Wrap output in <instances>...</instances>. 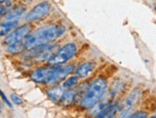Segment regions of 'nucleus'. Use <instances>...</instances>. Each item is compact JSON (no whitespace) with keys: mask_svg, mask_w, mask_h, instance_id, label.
Masks as SVG:
<instances>
[{"mask_svg":"<svg viewBox=\"0 0 156 118\" xmlns=\"http://www.w3.org/2000/svg\"><path fill=\"white\" fill-rule=\"evenodd\" d=\"M7 1V0H0V4H1V3H4V2H6Z\"/></svg>","mask_w":156,"mask_h":118,"instance_id":"nucleus-20","label":"nucleus"},{"mask_svg":"<svg viewBox=\"0 0 156 118\" xmlns=\"http://www.w3.org/2000/svg\"><path fill=\"white\" fill-rule=\"evenodd\" d=\"M25 12L24 7H16L11 12H7L5 15V20L6 21H13V20H17L20 16L23 15Z\"/></svg>","mask_w":156,"mask_h":118,"instance_id":"nucleus-11","label":"nucleus"},{"mask_svg":"<svg viewBox=\"0 0 156 118\" xmlns=\"http://www.w3.org/2000/svg\"><path fill=\"white\" fill-rule=\"evenodd\" d=\"M11 99H12V101L13 103L16 104V105H21V104H23L22 98L20 96H18L17 94H16V93H12L11 94Z\"/></svg>","mask_w":156,"mask_h":118,"instance_id":"nucleus-16","label":"nucleus"},{"mask_svg":"<svg viewBox=\"0 0 156 118\" xmlns=\"http://www.w3.org/2000/svg\"><path fill=\"white\" fill-rule=\"evenodd\" d=\"M119 107L117 104H108V105L97 115V117H112L116 114Z\"/></svg>","mask_w":156,"mask_h":118,"instance_id":"nucleus-12","label":"nucleus"},{"mask_svg":"<svg viewBox=\"0 0 156 118\" xmlns=\"http://www.w3.org/2000/svg\"><path fill=\"white\" fill-rule=\"evenodd\" d=\"M63 89L59 86H56V87H52L50 88L48 91H47V95H48L49 98L53 101V102H59L60 98H62V93H63Z\"/></svg>","mask_w":156,"mask_h":118,"instance_id":"nucleus-9","label":"nucleus"},{"mask_svg":"<svg viewBox=\"0 0 156 118\" xmlns=\"http://www.w3.org/2000/svg\"><path fill=\"white\" fill-rule=\"evenodd\" d=\"M73 71L74 67L70 64L65 66L58 65L51 67H41L36 69L31 73V79L37 83L55 84V83L62 81Z\"/></svg>","mask_w":156,"mask_h":118,"instance_id":"nucleus-1","label":"nucleus"},{"mask_svg":"<svg viewBox=\"0 0 156 118\" xmlns=\"http://www.w3.org/2000/svg\"><path fill=\"white\" fill-rule=\"evenodd\" d=\"M0 113H1V110H0Z\"/></svg>","mask_w":156,"mask_h":118,"instance_id":"nucleus-22","label":"nucleus"},{"mask_svg":"<svg viewBox=\"0 0 156 118\" xmlns=\"http://www.w3.org/2000/svg\"><path fill=\"white\" fill-rule=\"evenodd\" d=\"M7 12H8V11H7V8H6V7H5V6H2V5H0V17L5 16Z\"/></svg>","mask_w":156,"mask_h":118,"instance_id":"nucleus-19","label":"nucleus"},{"mask_svg":"<svg viewBox=\"0 0 156 118\" xmlns=\"http://www.w3.org/2000/svg\"><path fill=\"white\" fill-rule=\"evenodd\" d=\"M77 52V46L75 43H67L58 50L55 53L51 55V57L47 60L52 66H58L66 63L73 56H75Z\"/></svg>","mask_w":156,"mask_h":118,"instance_id":"nucleus-4","label":"nucleus"},{"mask_svg":"<svg viewBox=\"0 0 156 118\" xmlns=\"http://www.w3.org/2000/svg\"><path fill=\"white\" fill-rule=\"evenodd\" d=\"M139 91L138 89H134L133 92L130 93V94L127 96V98L126 99V103H125V105L128 108H131L133 106V104L134 103H136V101L138 100L139 98Z\"/></svg>","mask_w":156,"mask_h":118,"instance_id":"nucleus-13","label":"nucleus"},{"mask_svg":"<svg viewBox=\"0 0 156 118\" xmlns=\"http://www.w3.org/2000/svg\"><path fill=\"white\" fill-rule=\"evenodd\" d=\"M24 42H17L11 45H8L7 47V51L11 53H19L24 50Z\"/></svg>","mask_w":156,"mask_h":118,"instance_id":"nucleus-14","label":"nucleus"},{"mask_svg":"<svg viewBox=\"0 0 156 118\" xmlns=\"http://www.w3.org/2000/svg\"><path fill=\"white\" fill-rule=\"evenodd\" d=\"M50 9H51V6L48 2L44 1V2L39 3L36 7H34V8L27 13L24 18L25 21L34 22V21H37V20L41 19L48 15Z\"/></svg>","mask_w":156,"mask_h":118,"instance_id":"nucleus-6","label":"nucleus"},{"mask_svg":"<svg viewBox=\"0 0 156 118\" xmlns=\"http://www.w3.org/2000/svg\"><path fill=\"white\" fill-rule=\"evenodd\" d=\"M94 68H95L94 63H92V62H85V63L79 65L75 69V74L81 78L86 77L94 70Z\"/></svg>","mask_w":156,"mask_h":118,"instance_id":"nucleus-7","label":"nucleus"},{"mask_svg":"<svg viewBox=\"0 0 156 118\" xmlns=\"http://www.w3.org/2000/svg\"><path fill=\"white\" fill-rule=\"evenodd\" d=\"M64 31V27L62 25H49L42 27L32 34H29L24 41V48L26 50H30L34 47L47 44L62 35Z\"/></svg>","mask_w":156,"mask_h":118,"instance_id":"nucleus-2","label":"nucleus"},{"mask_svg":"<svg viewBox=\"0 0 156 118\" xmlns=\"http://www.w3.org/2000/svg\"><path fill=\"white\" fill-rule=\"evenodd\" d=\"M79 83V76H71V77L67 78L65 81L62 83V88L64 89H72L74 87H76Z\"/></svg>","mask_w":156,"mask_h":118,"instance_id":"nucleus-15","label":"nucleus"},{"mask_svg":"<svg viewBox=\"0 0 156 118\" xmlns=\"http://www.w3.org/2000/svg\"><path fill=\"white\" fill-rule=\"evenodd\" d=\"M0 96H1V98L4 100V102L7 104V105H8L9 107H12V104H11V102L8 100V98H7V97H6V95L4 94V93L2 92V91H0Z\"/></svg>","mask_w":156,"mask_h":118,"instance_id":"nucleus-18","label":"nucleus"},{"mask_svg":"<svg viewBox=\"0 0 156 118\" xmlns=\"http://www.w3.org/2000/svg\"><path fill=\"white\" fill-rule=\"evenodd\" d=\"M147 113H145V112H136V113H134L132 114H130L129 117H147Z\"/></svg>","mask_w":156,"mask_h":118,"instance_id":"nucleus-17","label":"nucleus"},{"mask_svg":"<svg viewBox=\"0 0 156 118\" xmlns=\"http://www.w3.org/2000/svg\"><path fill=\"white\" fill-rule=\"evenodd\" d=\"M18 21L13 20V21H5L0 23V36H3L11 32L17 26Z\"/></svg>","mask_w":156,"mask_h":118,"instance_id":"nucleus-10","label":"nucleus"},{"mask_svg":"<svg viewBox=\"0 0 156 118\" xmlns=\"http://www.w3.org/2000/svg\"><path fill=\"white\" fill-rule=\"evenodd\" d=\"M76 97H77V91H74L72 89H66V91L63 92L62 93L59 103L62 106H69L75 101Z\"/></svg>","mask_w":156,"mask_h":118,"instance_id":"nucleus-8","label":"nucleus"},{"mask_svg":"<svg viewBox=\"0 0 156 118\" xmlns=\"http://www.w3.org/2000/svg\"><path fill=\"white\" fill-rule=\"evenodd\" d=\"M30 32H31L30 25H23L21 27H18L7 35V37L4 40L5 44L8 46L17 42H24L25 39L28 37Z\"/></svg>","mask_w":156,"mask_h":118,"instance_id":"nucleus-5","label":"nucleus"},{"mask_svg":"<svg viewBox=\"0 0 156 118\" xmlns=\"http://www.w3.org/2000/svg\"><path fill=\"white\" fill-rule=\"evenodd\" d=\"M24 1H26V2H30V1H32V0H24Z\"/></svg>","mask_w":156,"mask_h":118,"instance_id":"nucleus-21","label":"nucleus"},{"mask_svg":"<svg viewBox=\"0 0 156 118\" xmlns=\"http://www.w3.org/2000/svg\"><path fill=\"white\" fill-rule=\"evenodd\" d=\"M107 89V82L104 77H98L92 81L83 95L79 100L80 106L83 109H91L105 96Z\"/></svg>","mask_w":156,"mask_h":118,"instance_id":"nucleus-3","label":"nucleus"}]
</instances>
